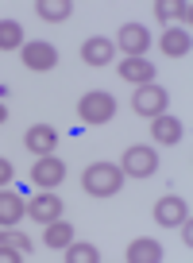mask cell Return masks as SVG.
Instances as JSON below:
<instances>
[{
  "label": "cell",
  "mask_w": 193,
  "mask_h": 263,
  "mask_svg": "<svg viewBox=\"0 0 193 263\" xmlns=\"http://www.w3.org/2000/svg\"><path fill=\"white\" fill-rule=\"evenodd\" d=\"M12 174H16V171H12V163H8L4 155H0V186H8V182H12Z\"/></svg>",
  "instance_id": "obj_24"
},
{
  "label": "cell",
  "mask_w": 193,
  "mask_h": 263,
  "mask_svg": "<svg viewBox=\"0 0 193 263\" xmlns=\"http://www.w3.org/2000/svg\"><path fill=\"white\" fill-rule=\"evenodd\" d=\"M0 263H24V255H20L16 248H4V244H0Z\"/></svg>",
  "instance_id": "obj_23"
},
{
  "label": "cell",
  "mask_w": 193,
  "mask_h": 263,
  "mask_svg": "<svg viewBox=\"0 0 193 263\" xmlns=\"http://www.w3.org/2000/svg\"><path fill=\"white\" fill-rule=\"evenodd\" d=\"M151 132H155V143H178L182 140V120H174V116H155V124H151Z\"/></svg>",
  "instance_id": "obj_15"
},
{
  "label": "cell",
  "mask_w": 193,
  "mask_h": 263,
  "mask_svg": "<svg viewBox=\"0 0 193 263\" xmlns=\"http://www.w3.org/2000/svg\"><path fill=\"white\" fill-rule=\"evenodd\" d=\"M178 229H182V240H185V248H189V244H193V229H189V217H185V221L178 224Z\"/></svg>",
  "instance_id": "obj_25"
},
{
  "label": "cell",
  "mask_w": 193,
  "mask_h": 263,
  "mask_svg": "<svg viewBox=\"0 0 193 263\" xmlns=\"http://www.w3.org/2000/svg\"><path fill=\"white\" fill-rule=\"evenodd\" d=\"M4 120H8V108H4V105H0V124H4Z\"/></svg>",
  "instance_id": "obj_26"
},
{
  "label": "cell",
  "mask_w": 193,
  "mask_h": 263,
  "mask_svg": "<svg viewBox=\"0 0 193 263\" xmlns=\"http://www.w3.org/2000/svg\"><path fill=\"white\" fill-rule=\"evenodd\" d=\"M159 47H162V54H170V58H185L189 47H193V39H189L185 27H166L162 39H159Z\"/></svg>",
  "instance_id": "obj_12"
},
{
  "label": "cell",
  "mask_w": 193,
  "mask_h": 263,
  "mask_svg": "<svg viewBox=\"0 0 193 263\" xmlns=\"http://www.w3.org/2000/svg\"><path fill=\"white\" fill-rule=\"evenodd\" d=\"M27 213V205L20 201V194H8V190H0V224H20V217Z\"/></svg>",
  "instance_id": "obj_16"
},
{
  "label": "cell",
  "mask_w": 193,
  "mask_h": 263,
  "mask_svg": "<svg viewBox=\"0 0 193 263\" xmlns=\"http://www.w3.org/2000/svg\"><path fill=\"white\" fill-rule=\"evenodd\" d=\"M20 58H24L27 70H35V74H47V70H54L58 66V50L54 43H43V39H31L20 47Z\"/></svg>",
  "instance_id": "obj_4"
},
{
  "label": "cell",
  "mask_w": 193,
  "mask_h": 263,
  "mask_svg": "<svg viewBox=\"0 0 193 263\" xmlns=\"http://www.w3.org/2000/svg\"><path fill=\"white\" fill-rule=\"evenodd\" d=\"M62 178H66V163H62V159H54V155H43L39 163L31 166V182H35V186H43V190H54Z\"/></svg>",
  "instance_id": "obj_7"
},
{
  "label": "cell",
  "mask_w": 193,
  "mask_h": 263,
  "mask_svg": "<svg viewBox=\"0 0 193 263\" xmlns=\"http://www.w3.org/2000/svg\"><path fill=\"white\" fill-rule=\"evenodd\" d=\"M31 221H39V224H50V221H58L62 217V197L58 194H39V197H31Z\"/></svg>",
  "instance_id": "obj_9"
},
{
  "label": "cell",
  "mask_w": 193,
  "mask_h": 263,
  "mask_svg": "<svg viewBox=\"0 0 193 263\" xmlns=\"http://www.w3.org/2000/svg\"><path fill=\"white\" fill-rule=\"evenodd\" d=\"M124 259L128 263H159L162 259V244H155V240H131Z\"/></svg>",
  "instance_id": "obj_14"
},
{
  "label": "cell",
  "mask_w": 193,
  "mask_h": 263,
  "mask_svg": "<svg viewBox=\"0 0 193 263\" xmlns=\"http://www.w3.org/2000/svg\"><path fill=\"white\" fill-rule=\"evenodd\" d=\"M185 217H189V209H185V201H182V197H174V194L162 197L159 205H155V221H159V224H170V229H178Z\"/></svg>",
  "instance_id": "obj_10"
},
{
  "label": "cell",
  "mask_w": 193,
  "mask_h": 263,
  "mask_svg": "<svg viewBox=\"0 0 193 263\" xmlns=\"http://www.w3.org/2000/svg\"><path fill=\"white\" fill-rule=\"evenodd\" d=\"M124 174H131V178H151L155 171H159V155H155V147H143V143H136V147L124 151Z\"/></svg>",
  "instance_id": "obj_5"
},
{
  "label": "cell",
  "mask_w": 193,
  "mask_h": 263,
  "mask_svg": "<svg viewBox=\"0 0 193 263\" xmlns=\"http://www.w3.org/2000/svg\"><path fill=\"white\" fill-rule=\"evenodd\" d=\"M70 244H73V224H66L62 217H58V221H50V224H47V248L66 252Z\"/></svg>",
  "instance_id": "obj_17"
},
{
  "label": "cell",
  "mask_w": 193,
  "mask_h": 263,
  "mask_svg": "<svg viewBox=\"0 0 193 263\" xmlns=\"http://www.w3.org/2000/svg\"><path fill=\"white\" fill-rule=\"evenodd\" d=\"M96 259H101L96 244H70L66 248V263H96Z\"/></svg>",
  "instance_id": "obj_20"
},
{
  "label": "cell",
  "mask_w": 193,
  "mask_h": 263,
  "mask_svg": "<svg viewBox=\"0 0 193 263\" xmlns=\"http://www.w3.org/2000/svg\"><path fill=\"white\" fill-rule=\"evenodd\" d=\"M81 186L93 197H112V194H120V186H124V171L116 163H93L81 174Z\"/></svg>",
  "instance_id": "obj_1"
},
{
  "label": "cell",
  "mask_w": 193,
  "mask_h": 263,
  "mask_svg": "<svg viewBox=\"0 0 193 263\" xmlns=\"http://www.w3.org/2000/svg\"><path fill=\"white\" fill-rule=\"evenodd\" d=\"M78 112H81V120H85V124H108V120L116 116V101H112V93L93 89V93H85V97H81Z\"/></svg>",
  "instance_id": "obj_2"
},
{
  "label": "cell",
  "mask_w": 193,
  "mask_h": 263,
  "mask_svg": "<svg viewBox=\"0 0 193 263\" xmlns=\"http://www.w3.org/2000/svg\"><path fill=\"white\" fill-rule=\"evenodd\" d=\"M112 54H116L112 39H101V35H93V39L81 43V58H85L89 66H108V62H112Z\"/></svg>",
  "instance_id": "obj_11"
},
{
  "label": "cell",
  "mask_w": 193,
  "mask_h": 263,
  "mask_svg": "<svg viewBox=\"0 0 193 263\" xmlns=\"http://www.w3.org/2000/svg\"><path fill=\"white\" fill-rule=\"evenodd\" d=\"M120 78L131 82V85H147V82H155V66L147 62V58H124L120 62Z\"/></svg>",
  "instance_id": "obj_13"
},
{
  "label": "cell",
  "mask_w": 193,
  "mask_h": 263,
  "mask_svg": "<svg viewBox=\"0 0 193 263\" xmlns=\"http://www.w3.org/2000/svg\"><path fill=\"white\" fill-rule=\"evenodd\" d=\"M116 43H120V50H124V58H143L147 54V47H151V31H147L143 24H124L120 27V35H116Z\"/></svg>",
  "instance_id": "obj_6"
},
{
  "label": "cell",
  "mask_w": 193,
  "mask_h": 263,
  "mask_svg": "<svg viewBox=\"0 0 193 263\" xmlns=\"http://www.w3.org/2000/svg\"><path fill=\"white\" fill-rule=\"evenodd\" d=\"M35 8H39L43 20H50V24H62V20L73 12V4H70V0H39Z\"/></svg>",
  "instance_id": "obj_18"
},
{
  "label": "cell",
  "mask_w": 193,
  "mask_h": 263,
  "mask_svg": "<svg viewBox=\"0 0 193 263\" xmlns=\"http://www.w3.org/2000/svg\"><path fill=\"white\" fill-rule=\"evenodd\" d=\"M166 105H170V93L162 89V85H155V82L139 85V89H136V97H131V108H136L139 116H151V120L166 112Z\"/></svg>",
  "instance_id": "obj_3"
},
{
  "label": "cell",
  "mask_w": 193,
  "mask_h": 263,
  "mask_svg": "<svg viewBox=\"0 0 193 263\" xmlns=\"http://www.w3.org/2000/svg\"><path fill=\"white\" fill-rule=\"evenodd\" d=\"M178 12H182V0H159V4H155V16L159 20H174Z\"/></svg>",
  "instance_id": "obj_22"
},
{
  "label": "cell",
  "mask_w": 193,
  "mask_h": 263,
  "mask_svg": "<svg viewBox=\"0 0 193 263\" xmlns=\"http://www.w3.org/2000/svg\"><path fill=\"white\" fill-rule=\"evenodd\" d=\"M24 47V27L16 20H0V50H20Z\"/></svg>",
  "instance_id": "obj_19"
},
{
  "label": "cell",
  "mask_w": 193,
  "mask_h": 263,
  "mask_svg": "<svg viewBox=\"0 0 193 263\" xmlns=\"http://www.w3.org/2000/svg\"><path fill=\"white\" fill-rule=\"evenodd\" d=\"M0 244H4V248H16L20 255H31V240H27V236H20V232H12V229H4V232H0Z\"/></svg>",
  "instance_id": "obj_21"
},
{
  "label": "cell",
  "mask_w": 193,
  "mask_h": 263,
  "mask_svg": "<svg viewBox=\"0 0 193 263\" xmlns=\"http://www.w3.org/2000/svg\"><path fill=\"white\" fill-rule=\"evenodd\" d=\"M24 143H27V151H35V155H50V151L58 147V132L50 128V124H35V128H27Z\"/></svg>",
  "instance_id": "obj_8"
}]
</instances>
